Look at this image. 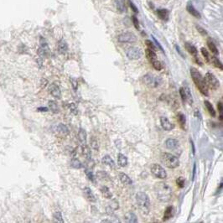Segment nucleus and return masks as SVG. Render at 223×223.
<instances>
[{"label":"nucleus","mask_w":223,"mask_h":223,"mask_svg":"<svg viewBox=\"0 0 223 223\" xmlns=\"http://www.w3.org/2000/svg\"><path fill=\"white\" fill-rule=\"evenodd\" d=\"M204 78H205V81L206 82L207 87H209L212 90H217L218 88L220 87V82H219V80L211 72H207L205 74Z\"/></svg>","instance_id":"obj_6"},{"label":"nucleus","mask_w":223,"mask_h":223,"mask_svg":"<svg viewBox=\"0 0 223 223\" xmlns=\"http://www.w3.org/2000/svg\"><path fill=\"white\" fill-rule=\"evenodd\" d=\"M177 120L178 123H180V127L183 129H185V125H186V117L185 116V114H183L182 112H178L177 114Z\"/></svg>","instance_id":"obj_25"},{"label":"nucleus","mask_w":223,"mask_h":223,"mask_svg":"<svg viewBox=\"0 0 223 223\" xmlns=\"http://www.w3.org/2000/svg\"><path fill=\"white\" fill-rule=\"evenodd\" d=\"M82 154L84 155V157L87 158V160H91L92 159V151H91L90 147L88 146L87 143L82 144Z\"/></svg>","instance_id":"obj_18"},{"label":"nucleus","mask_w":223,"mask_h":223,"mask_svg":"<svg viewBox=\"0 0 223 223\" xmlns=\"http://www.w3.org/2000/svg\"><path fill=\"white\" fill-rule=\"evenodd\" d=\"M204 104H205V107H206V110L210 113V115H211V117H216V111H215L213 106L211 105V102H210L209 101H205V102H204Z\"/></svg>","instance_id":"obj_30"},{"label":"nucleus","mask_w":223,"mask_h":223,"mask_svg":"<svg viewBox=\"0 0 223 223\" xmlns=\"http://www.w3.org/2000/svg\"><path fill=\"white\" fill-rule=\"evenodd\" d=\"M174 214H175V208H174V206H172V205L168 206V207L166 208L165 211H164V217H163V221H164V222L169 221L170 219H171L172 217H174Z\"/></svg>","instance_id":"obj_14"},{"label":"nucleus","mask_w":223,"mask_h":223,"mask_svg":"<svg viewBox=\"0 0 223 223\" xmlns=\"http://www.w3.org/2000/svg\"><path fill=\"white\" fill-rule=\"evenodd\" d=\"M85 173H86V175H87L89 180H91L92 182H95V176H94L93 173H92V170L86 169L85 170Z\"/></svg>","instance_id":"obj_40"},{"label":"nucleus","mask_w":223,"mask_h":223,"mask_svg":"<svg viewBox=\"0 0 223 223\" xmlns=\"http://www.w3.org/2000/svg\"><path fill=\"white\" fill-rule=\"evenodd\" d=\"M153 65V67L156 70H162V68H163V65H162V63L158 60H154L153 62L151 63Z\"/></svg>","instance_id":"obj_39"},{"label":"nucleus","mask_w":223,"mask_h":223,"mask_svg":"<svg viewBox=\"0 0 223 223\" xmlns=\"http://www.w3.org/2000/svg\"><path fill=\"white\" fill-rule=\"evenodd\" d=\"M201 54H202V55L204 56V58H205V60H206V62H210L211 61V56H210V55H209V52L207 51V50L205 49V48H204V47H202L201 48Z\"/></svg>","instance_id":"obj_37"},{"label":"nucleus","mask_w":223,"mask_h":223,"mask_svg":"<svg viewBox=\"0 0 223 223\" xmlns=\"http://www.w3.org/2000/svg\"><path fill=\"white\" fill-rule=\"evenodd\" d=\"M196 29L198 30V32H199L200 34L201 35H203V36L207 35V31H206L205 29H203L202 27L199 26V25H197V26H196Z\"/></svg>","instance_id":"obj_46"},{"label":"nucleus","mask_w":223,"mask_h":223,"mask_svg":"<svg viewBox=\"0 0 223 223\" xmlns=\"http://www.w3.org/2000/svg\"><path fill=\"white\" fill-rule=\"evenodd\" d=\"M143 80L146 86L152 88L158 87V86L162 83V79L160 78V76H155V75H153L150 73L146 74L143 76Z\"/></svg>","instance_id":"obj_5"},{"label":"nucleus","mask_w":223,"mask_h":223,"mask_svg":"<svg viewBox=\"0 0 223 223\" xmlns=\"http://www.w3.org/2000/svg\"><path fill=\"white\" fill-rule=\"evenodd\" d=\"M195 165H194V171H193V177H195Z\"/></svg>","instance_id":"obj_53"},{"label":"nucleus","mask_w":223,"mask_h":223,"mask_svg":"<svg viewBox=\"0 0 223 223\" xmlns=\"http://www.w3.org/2000/svg\"><path fill=\"white\" fill-rule=\"evenodd\" d=\"M180 95L181 97V99L183 101V102H185V90H184V87L180 88Z\"/></svg>","instance_id":"obj_48"},{"label":"nucleus","mask_w":223,"mask_h":223,"mask_svg":"<svg viewBox=\"0 0 223 223\" xmlns=\"http://www.w3.org/2000/svg\"><path fill=\"white\" fill-rule=\"evenodd\" d=\"M217 108H218V112L220 113V116H219V118L221 121H222V111H223V106L222 103L221 102H219L217 103Z\"/></svg>","instance_id":"obj_43"},{"label":"nucleus","mask_w":223,"mask_h":223,"mask_svg":"<svg viewBox=\"0 0 223 223\" xmlns=\"http://www.w3.org/2000/svg\"><path fill=\"white\" fill-rule=\"evenodd\" d=\"M58 50L60 54H65L68 50L67 43L64 40H60L58 42Z\"/></svg>","instance_id":"obj_23"},{"label":"nucleus","mask_w":223,"mask_h":223,"mask_svg":"<svg viewBox=\"0 0 223 223\" xmlns=\"http://www.w3.org/2000/svg\"><path fill=\"white\" fill-rule=\"evenodd\" d=\"M176 184L180 188H184L185 187V180L183 177H179L176 180Z\"/></svg>","instance_id":"obj_42"},{"label":"nucleus","mask_w":223,"mask_h":223,"mask_svg":"<svg viewBox=\"0 0 223 223\" xmlns=\"http://www.w3.org/2000/svg\"><path fill=\"white\" fill-rule=\"evenodd\" d=\"M102 163L103 164H106V165H107V166H109V167H111V168H114L115 167V162H114V160L111 158V156H109V155H105V156H103V158H102Z\"/></svg>","instance_id":"obj_21"},{"label":"nucleus","mask_w":223,"mask_h":223,"mask_svg":"<svg viewBox=\"0 0 223 223\" xmlns=\"http://www.w3.org/2000/svg\"><path fill=\"white\" fill-rule=\"evenodd\" d=\"M211 60L212 61V63H213V65H214L216 67H217L218 69H220L221 70H223L222 63L221 62V60L217 58V57H216V56H212V57H211Z\"/></svg>","instance_id":"obj_35"},{"label":"nucleus","mask_w":223,"mask_h":223,"mask_svg":"<svg viewBox=\"0 0 223 223\" xmlns=\"http://www.w3.org/2000/svg\"><path fill=\"white\" fill-rule=\"evenodd\" d=\"M117 40L120 43H134L137 41V37L132 32H124L117 36Z\"/></svg>","instance_id":"obj_8"},{"label":"nucleus","mask_w":223,"mask_h":223,"mask_svg":"<svg viewBox=\"0 0 223 223\" xmlns=\"http://www.w3.org/2000/svg\"><path fill=\"white\" fill-rule=\"evenodd\" d=\"M126 55L129 60H138L142 57L143 52L138 47H129L126 51Z\"/></svg>","instance_id":"obj_9"},{"label":"nucleus","mask_w":223,"mask_h":223,"mask_svg":"<svg viewBox=\"0 0 223 223\" xmlns=\"http://www.w3.org/2000/svg\"><path fill=\"white\" fill-rule=\"evenodd\" d=\"M157 14H158V17L164 21H167L169 19V11L167 9H158L157 11Z\"/></svg>","instance_id":"obj_24"},{"label":"nucleus","mask_w":223,"mask_h":223,"mask_svg":"<svg viewBox=\"0 0 223 223\" xmlns=\"http://www.w3.org/2000/svg\"><path fill=\"white\" fill-rule=\"evenodd\" d=\"M38 55L40 58H47L50 55V49L46 40L44 38H40V46L38 50Z\"/></svg>","instance_id":"obj_10"},{"label":"nucleus","mask_w":223,"mask_h":223,"mask_svg":"<svg viewBox=\"0 0 223 223\" xmlns=\"http://www.w3.org/2000/svg\"><path fill=\"white\" fill-rule=\"evenodd\" d=\"M160 123H161L162 128L165 131H171L172 129H174V128H175V125L171 123L166 117H160Z\"/></svg>","instance_id":"obj_12"},{"label":"nucleus","mask_w":223,"mask_h":223,"mask_svg":"<svg viewBox=\"0 0 223 223\" xmlns=\"http://www.w3.org/2000/svg\"><path fill=\"white\" fill-rule=\"evenodd\" d=\"M150 171L152 173L153 175L155 176L156 178H158V179H161V180H164V179H166L167 178V173L164 170V168L159 165V164H153L151 165L150 167Z\"/></svg>","instance_id":"obj_7"},{"label":"nucleus","mask_w":223,"mask_h":223,"mask_svg":"<svg viewBox=\"0 0 223 223\" xmlns=\"http://www.w3.org/2000/svg\"><path fill=\"white\" fill-rule=\"evenodd\" d=\"M119 180L125 185H132V184H133V180L125 173H120L119 174Z\"/></svg>","instance_id":"obj_20"},{"label":"nucleus","mask_w":223,"mask_h":223,"mask_svg":"<svg viewBox=\"0 0 223 223\" xmlns=\"http://www.w3.org/2000/svg\"><path fill=\"white\" fill-rule=\"evenodd\" d=\"M117 163L119 164V166L125 167L128 164V158L123 153H118L117 154Z\"/></svg>","instance_id":"obj_27"},{"label":"nucleus","mask_w":223,"mask_h":223,"mask_svg":"<svg viewBox=\"0 0 223 223\" xmlns=\"http://www.w3.org/2000/svg\"><path fill=\"white\" fill-rule=\"evenodd\" d=\"M70 165L74 169H81V168H82V164L81 163V161L76 157H72L71 160H70Z\"/></svg>","instance_id":"obj_33"},{"label":"nucleus","mask_w":223,"mask_h":223,"mask_svg":"<svg viewBox=\"0 0 223 223\" xmlns=\"http://www.w3.org/2000/svg\"><path fill=\"white\" fill-rule=\"evenodd\" d=\"M154 192L157 199L162 202L169 201L172 196L171 188L164 182H158L154 185Z\"/></svg>","instance_id":"obj_1"},{"label":"nucleus","mask_w":223,"mask_h":223,"mask_svg":"<svg viewBox=\"0 0 223 223\" xmlns=\"http://www.w3.org/2000/svg\"><path fill=\"white\" fill-rule=\"evenodd\" d=\"M179 146V141L175 138H168L165 141V147L169 149H175Z\"/></svg>","instance_id":"obj_17"},{"label":"nucleus","mask_w":223,"mask_h":223,"mask_svg":"<svg viewBox=\"0 0 223 223\" xmlns=\"http://www.w3.org/2000/svg\"><path fill=\"white\" fill-rule=\"evenodd\" d=\"M145 54H146V57L148 58V60H149L150 63H152L154 60H157V55H156L155 52H154L153 50H152L147 49L146 50H145Z\"/></svg>","instance_id":"obj_26"},{"label":"nucleus","mask_w":223,"mask_h":223,"mask_svg":"<svg viewBox=\"0 0 223 223\" xmlns=\"http://www.w3.org/2000/svg\"><path fill=\"white\" fill-rule=\"evenodd\" d=\"M49 107H50V109L53 112H55V113H57V112H60L58 104H57L55 101H50V102H49Z\"/></svg>","instance_id":"obj_36"},{"label":"nucleus","mask_w":223,"mask_h":223,"mask_svg":"<svg viewBox=\"0 0 223 223\" xmlns=\"http://www.w3.org/2000/svg\"><path fill=\"white\" fill-rule=\"evenodd\" d=\"M91 146L92 148L95 149V150H98V148H99V144H98V142L97 140L95 138H92V139H91Z\"/></svg>","instance_id":"obj_41"},{"label":"nucleus","mask_w":223,"mask_h":223,"mask_svg":"<svg viewBox=\"0 0 223 223\" xmlns=\"http://www.w3.org/2000/svg\"><path fill=\"white\" fill-rule=\"evenodd\" d=\"M207 45H208V47H209L210 50H211V52L213 53L215 55H219V50H218L217 47L216 46V45L214 44V42L211 40V39H209V40H207Z\"/></svg>","instance_id":"obj_28"},{"label":"nucleus","mask_w":223,"mask_h":223,"mask_svg":"<svg viewBox=\"0 0 223 223\" xmlns=\"http://www.w3.org/2000/svg\"><path fill=\"white\" fill-rule=\"evenodd\" d=\"M133 23H134V27L137 29H139V23H138V18H136V16H133Z\"/></svg>","instance_id":"obj_49"},{"label":"nucleus","mask_w":223,"mask_h":223,"mask_svg":"<svg viewBox=\"0 0 223 223\" xmlns=\"http://www.w3.org/2000/svg\"><path fill=\"white\" fill-rule=\"evenodd\" d=\"M49 91H50V93L55 98L60 99L61 91H60V88L59 87L58 85H56L55 83H52L49 87Z\"/></svg>","instance_id":"obj_11"},{"label":"nucleus","mask_w":223,"mask_h":223,"mask_svg":"<svg viewBox=\"0 0 223 223\" xmlns=\"http://www.w3.org/2000/svg\"><path fill=\"white\" fill-rule=\"evenodd\" d=\"M38 111H40V112H47V111H48V108H47V107H40V108H38Z\"/></svg>","instance_id":"obj_52"},{"label":"nucleus","mask_w":223,"mask_h":223,"mask_svg":"<svg viewBox=\"0 0 223 223\" xmlns=\"http://www.w3.org/2000/svg\"><path fill=\"white\" fill-rule=\"evenodd\" d=\"M145 44H146L147 46L148 47V49L152 50H153V51H155V50H156V49H157V48H156V46L153 45V43L151 40H147L145 41Z\"/></svg>","instance_id":"obj_44"},{"label":"nucleus","mask_w":223,"mask_h":223,"mask_svg":"<svg viewBox=\"0 0 223 223\" xmlns=\"http://www.w3.org/2000/svg\"><path fill=\"white\" fill-rule=\"evenodd\" d=\"M83 194H84L86 199L87 200H89L90 202H96V201H97V199H96V197H95V195H94L92 190L89 187L84 188V190H83Z\"/></svg>","instance_id":"obj_13"},{"label":"nucleus","mask_w":223,"mask_h":223,"mask_svg":"<svg viewBox=\"0 0 223 223\" xmlns=\"http://www.w3.org/2000/svg\"><path fill=\"white\" fill-rule=\"evenodd\" d=\"M69 107H70V112L73 114H77L78 113V109H77V107H76L75 103H70V105H69Z\"/></svg>","instance_id":"obj_45"},{"label":"nucleus","mask_w":223,"mask_h":223,"mask_svg":"<svg viewBox=\"0 0 223 223\" xmlns=\"http://www.w3.org/2000/svg\"><path fill=\"white\" fill-rule=\"evenodd\" d=\"M54 130L55 132L59 133V134H60L64 135V136L69 134V129L63 123H59L58 125L55 126Z\"/></svg>","instance_id":"obj_15"},{"label":"nucleus","mask_w":223,"mask_h":223,"mask_svg":"<svg viewBox=\"0 0 223 223\" xmlns=\"http://www.w3.org/2000/svg\"><path fill=\"white\" fill-rule=\"evenodd\" d=\"M185 47L186 49L188 52L190 53V55H194L195 57H197V54H198V50L195 48V46H194L193 45H191L190 43H185Z\"/></svg>","instance_id":"obj_22"},{"label":"nucleus","mask_w":223,"mask_h":223,"mask_svg":"<svg viewBox=\"0 0 223 223\" xmlns=\"http://www.w3.org/2000/svg\"><path fill=\"white\" fill-rule=\"evenodd\" d=\"M184 90H185V102H188L190 105H191L193 103V97H192V95H191V92L190 91V88L185 87H184Z\"/></svg>","instance_id":"obj_31"},{"label":"nucleus","mask_w":223,"mask_h":223,"mask_svg":"<svg viewBox=\"0 0 223 223\" xmlns=\"http://www.w3.org/2000/svg\"><path fill=\"white\" fill-rule=\"evenodd\" d=\"M190 76L193 80L194 83L195 84L196 87L199 89V91L205 96H208V87L206 85L205 78L200 73V71L196 68H190Z\"/></svg>","instance_id":"obj_2"},{"label":"nucleus","mask_w":223,"mask_h":223,"mask_svg":"<svg viewBox=\"0 0 223 223\" xmlns=\"http://www.w3.org/2000/svg\"><path fill=\"white\" fill-rule=\"evenodd\" d=\"M70 82L72 83V87L74 88V90H76V88H77V82H76L75 79H73V78L70 79Z\"/></svg>","instance_id":"obj_50"},{"label":"nucleus","mask_w":223,"mask_h":223,"mask_svg":"<svg viewBox=\"0 0 223 223\" xmlns=\"http://www.w3.org/2000/svg\"><path fill=\"white\" fill-rule=\"evenodd\" d=\"M100 190H101L102 195H103L105 198H107V199H112V192L110 191V190L107 187V186H105V185L102 186V187L101 188Z\"/></svg>","instance_id":"obj_32"},{"label":"nucleus","mask_w":223,"mask_h":223,"mask_svg":"<svg viewBox=\"0 0 223 223\" xmlns=\"http://www.w3.org/2000/svg\"><path fill=\"white\" fill-rule=\"evenodd\" d=\"M78 140L79 142L82 143V144H85L87 143V132L86 130L83 129H79V131H78Z\"/></svg>","instance_id":"obj_19"},{"label":"nucleus","mask_w":223,"mask_h":223,"mask_svg":"<svg viewBox=\"0 0 223 223\" xmlns=\"http://www.w3.org/2000/svg\"><path fill=\"white\" fill-rule=\"evenodd\" d=\"M187 11L191 14V15H193L194 17L197 18H200V13L195 9V7H194L192 4H188L187 5Z\"/></svg>","instance_id":"obj_29"},{"label":"nucleus","mask_w":223,"mask_h":223,"mask_svg":"<svg viewBox=\"0 0 223 223\" xmlns=\"http://www.w3.org/2000/svg\"><path fill=\"white\" fill-rule=\"evenodd\" d=\"M54 218L57 222H64V220H63V217H62L60 211H55V214H54Z\"/></svg>","instance_id":"obj_38"},{"label":"nucleus","mask_w":223,"mask_h":223,"mask_svg":"<svg viewBox=\"0 0 223 223\" xmlns=\"http://www.w3.org/2000/svg\"><path fill=\"white\" fill-rule=\"evenodd\" d=\"M136 202L138 204V208L140 209V211L145 214L148 215L150 211V200L148 195L144 192H138L136 194Z\"/></svg>","instance_id":"obj_3"},{"label":"nucleus","mask_w":223,"mask_h":223,"mask_svg":"<svg viewBox=\"0 0 223 223\" xmlns=\"http://www.w3.org/2000/svg\"><path fill=\"white\" fill-rule=\"evenodd\" d=\"M116 6H117V9L120 13H124L126 11V6L124 4L123 0H116Z\"/></svg>","instance_id":"obj_34"},{"label":"nucleus","mask_w":223,"mask_h":223,"mask_svg":"<svg viewBox=\"0 0 223 223\" xmlns=\"http://www.w3.org/2000/svg\"><path fill=\"white\" fill-rule=\"evenodd\" d=\"M161 162L169 169H175L180 165V160L176 156L170 153H163L161 154Z\"/></svg>","instance_id":"obj_4"},{"label":"nucleus","mask_w":223,"mask_h":223,"mask_svg":"<svg viewBox=\"0 0 223 223\" xmlns=\"http://www.w3.org/2000/svg\"><path fill=\"white\" fill-rule=\"evenodd\" d=\"M124 221L127 223H137L138 222V217L134 212L129 211L124 216Z\"/></svg>","instance_id":"obj_16"},{"label":"nucleus","mask_w":223,"mask_h":223,"mask_svg":"<svg viewBox=\"0 0 223 223\" xmlns=\"http://www.w3.org/2000/svg\"><path fill=\"white\" fill-rule=\"evenodd\" d=\"M129 6L131 7L132 10L135 13H137L138 12V8L136 7V5H135L134 4L131 0H129Z\"/></svg>","instance_id":"obj_47"},{"label":"nucleus","mask_w":223,"mask_h":223,"mask_svg":"<svg viewBox=\"0 0 223 223\" xmlns=\"http://www.w3.org/2000/svg\"><path fill=\"white\" fill-rule=\"evenodd\" d=\"M153 40H154V42H155V44H156V45H157V46H158V48H159V50H162V51H164V50H163V48H162V46H161V45H160V44H159V43H158V40H156V39H155V38H154V37H153Z\"/></svg>","instance_id":"obj_51"}]
</instances>
